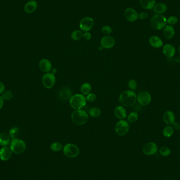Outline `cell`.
<instances>
[{
  "mask_svg": "<svg viewBox=\"0 0 180 180\" xmlns=\"http://www.w3.org/2000/svg\"><path fill=\"white\" fill-rule=\"evenodd\" d=\"M10 149L15 154H20L26 150V144L23 140L14 138L12 139L10 144Z\"/></svg>",
  "mask_w": 180,
  "mask_h": 180,
  "instance_id": "obj_5",
  "label": "cell"
},
{
  "mask_svg": "<svg viewBox=\"0 0 180 180\" xmlns=\"http://www.w3.org/2000/svg\"><path fill=\"white\" fill-rule=\"evenodd\" d=\"M137 101V95L132 90L123 91L119 97L120 103L124 107H132Z\"/></svg>",
  "mask_w": 180,
  "mask_h": 180,
  "instance_id": "obj_1",
  "label": "cell"
},
{
  "mask_svg": "<svg viewBox=\"0 0 180 180\" xmlns=\"http://www.w3.org/2000/svg\"><path fill=\"white\" fill-rule=\"evenodd\" d=\"M69 103L71 107L73 109L81 110L86 106V99L84 95L76 94L71 97Z\"/></svg>",
  "mask_w": 180,
  "mask_h": 180,
  "instance_id": "obj_3",
  "label": "cell"
},
{
  "mask_svg": "<svg viewBox=\"0 0 180 180\" xmlns=\"http://www.w3.org/2000/svg\"><path fill=\"white\" fill-rule=\"evenodd\" d=\"M174 129L171 126H168L164 128L163 130V134L166 138H170L173 135Z\"/></svg>",
  "mask_w": 180,
  "mask_h": 180,
  "instance_id": "obj_27",
  "label": "cell"
},
{
  "mask_svg": "<svg viewBox=\"0 0 180 180\" xmlns=\"http://www.w3.org/2000/svg\"><path fill=\"white\" fill-rule=\"evenodd\" d=\"M153 9L155 13L158 14H161L162 13H165L167 11V6L166 4L160 3L155 4Z\"/></svg>",
  "mask_w": 180,
  "mask_h": 180,
  "instance_id": "obj_24",
  "label": "cell"
},
{
  "mask_svg": "<svg viewBox=\"0 0 180 180\" xmlns=\"http://www.w3.org/2000/svg\"><path fill=\"white\" fill-rule=\"evenodd\" d=\"M63 147L62 144L60 143L59 142H54L52 144H51L50 146L51 150L54 151V152H58L60 150H61Z\"/></svg>",
  "mask_w": 180,
  "mask_h": 180,
  "instance_id": "obj_31",
  "label": "cell"
},
{
  "mask_svg": "<svg viewBox=\"0 0 180 180\" xmlns=\"http://www.w3.org/2000/svg\"><path fill=\"white\" fill-rule=\"evenodd\" d=\"M164 123L168 126L173 125L175 121V117L172 111H167L164 113L163 117Z\"/></svg>",
  "mask_w": 180,
  "mask_h": 180,
  "instance_id": "obj_18",
  "label": "cell"
},
{
  "mask_svg": "<svg viewBox=\"0 0 180 180\" xmlns=\"http://www.w3.org/2000/svg\"><path fill=\"white\" fill-rule=\"evenodd\" d=\"M79 152L80 151L78 147L73 144H67L63 148L64 154L65 155L66 157L70 158H75L78 156Z\"/></svg>",
  "mask_w": 180,
  "mask_h": 180,
  "instance_id": "obj_6",
  "label": "cell"
},
{
  "mask_svg": "<svg viewBox=\"0 0 180 180\" xmlns=\"http://www.w3.org/2000/svg\"><path fill=\"white\" fill-rule=\"evenodd\" d=\"M5 90V86L2 82H0V94L3 93Z\"/></svg>",
  "mask_w": 180,
  "mask_h": 180,
  "instance_id": "obj_42",
  "label": "cell"
},
{
  "mask_svg": "<svg viewBox=\"0 0 180 180\" xmlns=\"http://www.w3.org/2000/svg\"><path fill=\"white\" fill-rule=\"evenodd\" d=\"M129 124L126 121L121 120L116 124L115 131L119 136H124L129 132Z\"/></svg>",
  "mask_w": 180,
  "mask_h": 180,
  "instance_id": "obj_7",
  "label": "cell"
},
{
  "mask_svg": "<svg viewBox=\"0 0 180 180\" xmlns=\"http://www.w3.org/2000/svg\"><path fill=\"white\" fill-rule=\"evenodd\" d=\"M12 151L7 146H4L0 150V159L3 161H7L12 157Z\"/></svg>",
  "mask_w": 180,
  "mask_h": 180,
  "instance_id": "obj_16",
  "label": "cell"
},
{
  "mask_svg": "<svg viewBox=\"0 0 180 180\" xmlns=\"http://www.w3.org/2000/svg\"><path fill=\"white\" fill-rule=\"evenodd\" d=\"M178 52H179V53L180 54V45L179 46V47H178Z\"/></svg>",
  "mask_w": 180,
  "mask_h": 180,
  "instance_id": "obj_45",
  "label": "cell"
},
{
  "mask_svg": "<svg viewBox=\"0 0 180 180\" xmlns=\"http://www.w3.org/2000/svg\"><path fill=\"white\" fill-rule=\"evenodd\" d=\"M18 134H19V130L18 127H13L10 130V137H11L12 139L17 138V137L18 136Z\"/></svg>",
  "mask_w": 180,
  "mask_h": 180,
  "instance_id": "obj_33",
  "label": "cell"
},
{
  "mask_svg": "<svg viewBox=\"0 0 180 180\" xmlns=\"http://www.w3.org/2000/svg\"><path fill=\"white\" fill-rule=\"evenodd\" d=\"M2 98L4 100H10L13 97V93L11 91H6L2 94Z\"/></svg>",
  "mask_w": 180,
  "mask_h": 180,
  "instance_id": "obj_34",
  "label": "cell"
},
{
  "mask_svg": "<svg viewBox=\"0 0 180 180\" xmlns=\"http://www.w3.org/2000/svg\"><path fill=\"white\" fill-rule=\"evenodd\" d=\"M72 97V91L69 87H63L58 91V98L62 101H66Z\"/></svg>",
  "mask_w": 180,
  "mask_h": 180,
  "instance_id": "obj_9",
  "label": "cell"
},
{
  "mask_svg": "<svg viewBox=\"0 0 180 180\" xmlns=\"http://www.w3.org/2000/svg\"><path fill=\"white\" fill-rule=\"evenodd\" d=\"M128 86L129 87L130 89L132 91V90H135L137 88L138 86V83L137 82L134 80H130L128 82Z\"/></svg>",
  "mask_w": 180,
  "mask_h": 180,
  "instance_id": "obj_36",
  "label": "cell"
},
{
  "mask_svg": "<svg viewBox=\"0 0 180 180\" xmlns=\"http://www.w3.org/2000/svg\"><path fill=\"white\" fill-rule=\"evenodd\" d=\"M155 0H140V6L146 10L152 9L154 7Z\"/></svg>",
  "mask_w": 180,
  "mask_h": 180,
  "instance_id": "obj_23",
  "label": "cell"
},
{
  "mask_svg": "<svg viewBox=\"0 0 180 180\" xmlns=\"http://www.w3.org/2000/svg\"><path fill=\"white\" fill-rule=\"evenodd\" d=\"M3 99L2 98V97L0 96V110L3 107Z\"/></svg>",
  "mask_w": 180,
  "mask_h": 180,
  "instance_id": "obj_43",
  "label": "cell"
},
{
  "mask_svg": "<svg viewBox=\"0 0 180 180\" xmlns=\"http://www.w3.org/2000/svg\"></svg>",
  "mask_w": 180,
  "mask_h": 180,
  "instance_id": "obj_47",
  "label": "cell"
},
{
  "mask_svg": "<svg viewBox=\"0 0 180 180\" xmlns=\"http://www.w3.org/2000/svg\"><path fill=\"white\" fill-rule=\"evenodd\" d=\"M55 76L53 73H46L42 77V83L44 86L48 89L53 87L55 83Z\"/></svg>",
  "mask_w": 180,
  "mask_h": 180,
  "instance_id": "obj_8",
  "label": "cell"
},
{
  "mask_svg": "<svg viewBox=\"0 0 180 180\" xmlns=\"http://www.w3.org/2000/svg\"><path fill=\"white\" fill-rule=\"evenodd\" d=\"M178 22V19L175 16H170L167 20V23L170 26L175 25Z\"/></svg>",
  "mask_w": 180,
  "mask_h": 180,
  "instance_id": "obj_35",
  "label": "cell"
},
{
  "mask_svg": "<svg viewBox=\"0 0 180 180\" xmlns=\"http://www.w3.org/2000/svg\"><path fill=\"white\" fill-rule=\"evenodd\" d=\"M149 43L154 48H160L163 46L162 40L157 36H152L149 38Z\"/></svg>",
  "mask_w": 180,
  "mask_h": 180,
  "instance_id": "obj_21",
  "label": "cell"
},
{
  "mask_svg": "<svg viewBox=\"0 0 180 180\" xmlns=\"http://www.w3.org/2000/svg\"><path fill=\"white\" fill-rule=\"evenodd\" d=\"M101 46L103 48L106 49H109L115 46V41L113 37L111 36H105L101 40Z\"/></svg>",
  "mask_w": 180,
  "mask_h": 180,
  "instance_id": "obj_13",
  "label": "cell"
},
{
  "mask_svg": "<svg viewBox=\"0 0 180 180\" xmlns=\"http://www.w3.org/2000/svg\"><path fill=\"white\" fill-rule=\"evenodd\" d=\"M124 15L126 19L129 22H133L136 21L138 18V13L137 11L132 8H127L124 12Z\"/></svg>",
  "mask_w": 180,
  "mask_h": 180,
  "instance_id": "obj_14",
  "label": "cell"
},
{
  "mask_svg": "<svg viewBox=\"0 0 180 180\" xmlns=\"http://www.w3.org/2000/svg\"><path fill=\"white\" fill-rule=\"evenodd\" d=\"M38 7V3L35 0H31L27 2L24 6V10L26 12L29 14L32 13L37 10Z\"/></svg>",
  "mask_w": 180,
  "mask_h": 180,
  "instance_id": "obj_20",
  "label": "cell"
},
{
  "mask_svg": "<svg viewBox=\"0 0 180 180\" xmlns=\"http://www.w3.org/2000/svg\"><path fill=\"white\" fill-rule=\"evenodd\" d=\"M148 14L146 12H141L138 14V18L141 20H146L148 18Z\"/></svg>",
  "mask_w": 180,
  "mask_h": 180,
  "instance_id": "obj_39",
  "label": "cell"
},
{
  "mask_svg": "<svg viewBox=\"0 0 180 180\" xmlns=\"http://www.w3.org/2000/svg\"><path fill=\"white\" fill-rule=\"evenodd\" d=\"M97 98V96L96 95L94 94V93H89V94L87 95L86 99V101L89 102H93L95 100H96Z\"/></svg>",
  "mask_w": 180,
  "mask_h": 180,
  "instance_id": "obj_38",
  "label": "cell"
},
{
  "mask_svg": "<svg viewBox=\"0 0 180 180\" xmlns=\"http://www.w3.org/2000/svg\"><path fill=\"white\" fill-rule=\"evenodd\" d=\"M158 147L154 142H149L146 144L143 147V152L146 155H152L157 153Z\"/></svg>",
  "mask_w": 180,
  "mask_h": 180,
  "instance_id": "obj_11",
  "label": "cell"
},
{
  "mask_svg": "<svg viewBox=\"0 0 180 180\" xmlns=\"http://www.w3.org/2000/svg\"><path fill=\"white\" fill-rule=\"evenodd\" d=\"M89 115L87 112L83 110H77L71 114V120L78 126H82L87 122Z\"/></svg>",
  "mask_w": 180,
  "mask_h": 180,
  "instance_id": "obj_2",
  "label": "cell"
},
{
  "mask_svg": "<svg viewBox=\"0 0 180 180\" xmlns=\"http://www.w3.org/2000/svg\"><path fill=\"white\" fill-rule=\"evenodd\" d=\"M94 22L93 18L90 17L84 18L80 21V29L84 32H88L90 30L92 29V28L94 26Z\"/></svg>",
  "mask_w": 180,
  "mask_h": 180,
  "instance_id": "obj_10",
  "label": "cell"
},
{
  "mask_svg": "<svg viewBox=\"0 0 180 180\" xmlns=\"http://www.w3.org/2000/svg\"><path fill=\"white\" fill-rule=\"evenodd\" d=\"M175 61L177 63H180V57H177V58H175Z\"/></svg>",
  "mask_w": 180,
  "mask_h": 180,
  "instance_id": "obj_44",
  "label": "cell"
},
{
  "mask_svg": "<svg viewBox=\"0 0 180 180\" xmlns=\"http://www.w3.org/2000/svg\"></svg>",
  "mask_w": 180,
  "mask_h": 180,
  "instance_id": "obj_46",
  "label": "cell"
},
{
  "mask_svg": "<svg viewBox=\"0 0 180 180\" xmlns=\"http://www.w3.org/2000/svg\"><path fill=\"white\" fill-rule=\"evenodd\" d=\"M39 67L40 70L45 73H49L52 68V65L49 60L43 58L39 62Z\"/></svg>",
  "mask_w": 180,
  "mask_h": 180,
  "instance_id": "obj_17",
  "label": "cell"
},
{
  "mask_svg": "<svg viewBox=\"0 0 180 180\" xmlns=\"http://www.w3.org/2000/svg\"><path fill=\"white\" fill-rule=\"evenodd\" d=\"M81 91L84 95H87L89 94V93H91V84L87 82L83 84L81 87Z\"/></svg>",
  "mask_w": 180,
  "mask_h": 180,
  "instance_id": "obj_26",
  "label": "cell"
},
{
  "mask_svg": "<svg viewBox=\"0 0 180 180\" xmlns=\"http://www.w3.org/2000/svg\"><path fill=\"white\" fill-rule=\"evenodd\" d=\"M175 34V30L174 27L170 25H166L164 28L163 35L164 37L167 39H171Z\"/></svg>",
  "mask_w": 180,
  "mask_h": 180,
  "instance_id": "obj_22",
  "label": "cell"
},
{
  "mask_svg": "<svg viewBox=\"0 0 180 180\" xmlns=\"http://www.w3.org/2000/svg\"><path fill=\"white\" fill-rule=\"evenodd\" d=\"M152 97L150 94L146 91L140 92L137 97L138 103L143 106L148 105L151 102Z\"/></svg>",
  "mask_w": 180,
  "mask_h": 180,
  "instance_id": "obj_12",
  "label": "cell"
},
{
  "mask_svg": "<svg viewBox=\"0 0 180 180\" xmlns=\"http://www.w3.org/2000/svg\"><path fill=\"white\" fill-rule=\"evenodd\" d=\"M160 154L163 157H167L171 154V150L169 148L166 146H163L159 150Z\"/></svg>",
  "mask_w": 180,
  "mask_h": 180,
  "instance_id": "obj_32",
  "label": "cell"
},
{
  "mask_svg": "<svg viewBox=\"0 0 180 180\" xmlns=\"http://www.w3.org/2000/svg\"><path fill=\"white\" fill-rule=\"evenodd\" d=\"M101 111L98 107H93L91 108L89 110V114L90 116L93 118H97L100 116Z\"/></svg>",
  "mask_w": 180,
  "mask_h": 180,
  "instance_id": "obj_29",
  "label": "cell"
},
{
  "mask_svg": "<svg viewBox=\"0 0 180 180\" xmlns=\"http://www.w3.org/2000/svg\"><path fill=\"white\" fill-rule=\"evenodd\" d=\"M71 37L73 40L78 41L83 37V33L80 30H75L71 33Z\"/></svg>",
  "mask_w": 180,
  "mask_h": 180,
  "instance_id": "obj_28",
  "label": "cell"
},
{
  "mask_svg": "<svg viewBox=\"0 0 180 180\" xmlns=\"http://www.w3.org/2000/svg\"><path fill=\"white\" fill-rule=\"evenodd\" d=\"M10 142V138L6 133H0V146H6Z\"/></svg>",
  "mask_w": 180,
  "mask_h": 180,
  "instance_id": "obj_25",
  "label": "cell"
},
{
  "mask_svg": "<svg viewBox=\"0 0 180 180\" xmlns=\"http://www.w3.org/2000/svg\"><path fill=\"white\" fill-rule=\"evenodd\" d=\"M115 116L120 120H123L126 117V111L123 106H118L115 107L114 111Z\"/></svg>",
  "mask_w": 180,
  "mask_h": 180,
  "instance_id": "obj_19",
  "label": "cell"
},
{
  "mask_svg": "<svg viewBox=\"0 0 180 180\" xmlns=\"http://www.w3.org/2000/svg\"><path fill=\"white\" fill-rule=\"evenodd\" d=\"M83 38L86 41H90L91 38V33L89 32H86V33L83 34Z\"/></svg>",
  "mask_w": 180,
  "mask_h": 180,
  "instance_id": "obj_40",
  "label": "cell"
},
{
  "mask_svg": "<svg viewBox=\"0 0 180 180\" xmlns=\"http://www.w3.org/2000/svg\"><path fill=\"white\" fill-rule=\"evenodd\" d=\"M138 115L137 112H133L129 114L127 117V121L130 123H134L138 120Z\"/></svg>",
  "mask_w": 180,
  "mask_h": 180,
  "instance_id": "obj_30",
  "label": "cell"
},
{
  "mask_svg": "<svg viewBox=\"0 0 180 180\" xmlns=\"http://www.w3.org/2000/svg\"><path fill=\"white\" fill-rule=\"evenodd\" d=\"M173 127L176 130H178L180 131V124L178 122H175L174 124H173Z\"/></svg>",
  "mask_w": 180,
  "mask_h": 180,
  "instance_id": "obj_41",
  "label": "cell"
},
{
  "mask_svg": "<svg viewBox=\"0 0 180 180\" xmlns=\"http://www.w3.org/2000/svg\"><path fill=\"white\" fill-rule=\"evenodd\" d=\"M163 53L167 58H172L175 54L174 46L171 44H166L163 46Z\"/></svg>",
  "mask_w": 180,
  "mask_h": 180,
  "instance_id": "obj_15",
  "label": "cell"
},
{
  "mask_svg": "<svg viewBox=\"0 0 180 180\" xmlns=\"http://www.w3.org/2000/svg\"><path fill=\"white\" fill-rule=\"evenodd\" d=\"M167 24V20L163 15H154L151 18L150 24L154 29L160 30L166 27Z\"/></svg>",
  "mask_w": 180,
  "mask_h": 180,
  "instance_id": "obj_4",
  "label": "cell"
},
{
  "mask_svg": "<svg viewBox=\"0 0 180 180\" xmlns=\"http://www.w3.org/2000/svg\"><path fill=\"white\" fill-rule=\"evenodd\" d=\"M101 31H102V33L104 34L108 35L112 33V29L110 26H105L102 27Z\"/></svg>",
  "mask_w": 180,
  "mask_h": 180,
  "instance_id": "obj_37",
  "label": "cell"
}]
</instances>
